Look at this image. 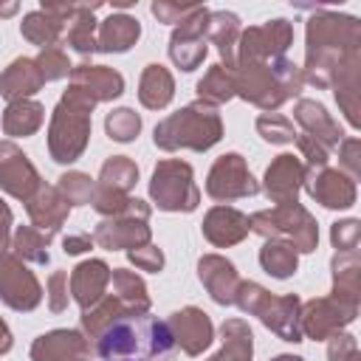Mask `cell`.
Here are the masks:
<instances>
[{"mask_svg":"<svg viewBox=\"0 0 361 361\" xmlns=\"http://www.w3.org/2000/svg\"><path fill=\"white\" fill-rule=\"evenodd\" d=\"M102 361H172L175 336L166 322L149 313H124L99 336Z\"/></svg>","mask_w":361,"mask_h":361,"instance_id":"6da1fadb","label":"cell"}]
</instances>
